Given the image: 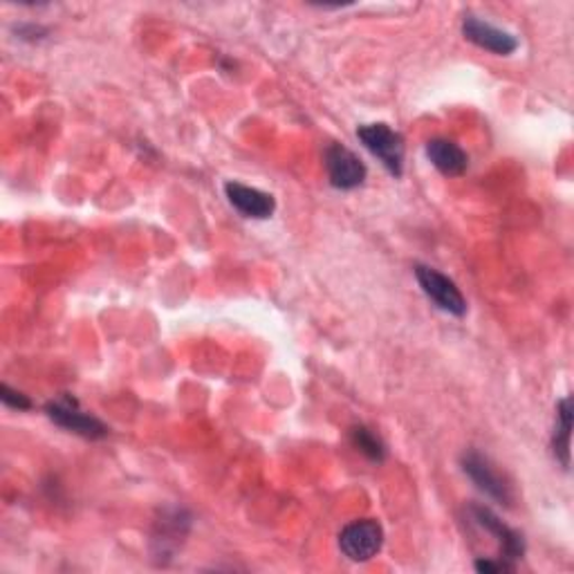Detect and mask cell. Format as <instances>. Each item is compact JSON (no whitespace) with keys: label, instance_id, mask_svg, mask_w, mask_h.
<instances>
[{"label":"cell","instance_id":"obj_1","mask_svg":"<svg viewBox=\"0 0 574 574\" xmlns=\"http://www.w3.org/2000/svg\"><path fill=\"white\" fill-rule=\"evenodd\" d=\"M191 530V516L183 507H166L155 521L151 534V554L157 563H166L183 548Z\"/></svg>","mask_w":574,"mask_h":574},{"label":"cell","instance_id":"obj_2","mask_svg":"<svg viewBox=\"0 0 574 574\" xmlns=\"http://www.w3.org/2000/svg\"><path fill=\"white\" fill-rule=\"evenodd\" d=\"M357 137L382 162L390 176L401 178V174H405V137L382 122L360 126Z\"/></svg>","mask_w":574,"mask_h":574},{"label":"cell","instance_id":"obj_3","mask_svg":"<svg viewBox=\"0 0 574 574\" xmlns=\"http://www.w3.org/2000/svg\"><path fill=\"white\" fill-rule=\"evenodd\" d=\"M45 413L56 427H62L70 433H77L81 438L101 440L108 435V427L99 418L86 413L79 407V399L73 395H62V397L47 401Z\"/></svg>","mask_w":574,"mask_h":574},{"label":"cell","instance_id":"obj_4","mask_svg":"<svg viewBox=\"0 0 574 574\" xmlns=\"http://www.w3.org/2000/svg\"><path fill=\"white\" fill-rule=\"evenodd\" d=\"M463 472L470 476V481L483 492L487 494L492 500H496L498 505L511 507L514 503V489L509 485V481L496 470V465L489 461L487 455H483L476 449H470L463 453Z\"/></svg>","mask_w":574,"mask_h":574},{"label":"cell","instance_id":"obj_5","mask_svg":"<svg viewBox=\"0 0 574 574\" xmlns=\"http://www.w3.org/2000/svg\"><path fill=\"white\" fill-rule=\"evenodd\" d=\"M323 164L328 180L334 189L353 191L366 183V164L343 144H330L323 153Z\"/></svg>","mask_w":574,"mask_h":574},{"label":"cell","instance_id":"obj_6","mask_svg":"<svg viewBox=\"0 0 574 574\" xmlns=\"http://www.w3.org/2000/svg\"><path fill=\"white\" fill-rule=\"evenodd\" d=\"M467 511H470V516H472V521H474L481 530H485L487 534H492V537L496 539L498 550H500L498 556H500L503 561H509V563L516 565V561H521V559L526 556V539H523V534H521L519 530H514V528L505 526L489 507L478 505V503H472Z\"/></svg>","mask_w":574,"mask_h":574},{"label":"cell","instance_id":"obj_7","mask_svg":"<svg viewBox=\"0 0 574 574\" xmlns=\"http://www.w3.org/2000/svg\"><path fill=\"white\" fill-rule=\"evenodd\" d=\"M416 278L422 287V292L444 312L453 314V317H465L467 314V301L449 276H444L442 272L429 267V265H416Z\"/></svg>","mask_w":574,"mask_h":574},{"label":"cell","instance_id":"obj_8","mask_svg":"<svg viewBox=\"0 0 574 574\" xmlns=\"http://www.w3.org/2000/svg\"><path fill=\"white\" fill-rule=\"evenodd\" d=\"M382 545H384V530L373 519L353 521L339 534V550L343 552V556H349L355 563L371 561L373 556H377Z\"/></svg>","mask_w":574,"mask_h":574},{"label":"cell","instance_id":"obj_9","mask_svg":"<svg viewBox=\"0 0 574 574\" xmlns=\"http://www.w3.org/2000/svg\"><path fill=\"white\" fill-rule=\"evenodd\" d=\"M463 34L474 45H478V47H483L487 52L500 54V56H509V54H514L516 49H519V38H516L514 34H509V32H505L500 27H494L492 23L481 21L476 16H465Z\"/></svg>","mask_w":574,"mask_h":574},{"label":"cell","instance_id":"obj_10","mask_svg":"<svg viewBox=\"0 0 574 574\" xmlns=\"http://www.w3.org/2000/svg\"><path fill=\"white\" fill-rule=\"evenodd\" d=\"M224 194H227L229 205H232L239 213H243L245 218L265 220L276 209V200L269 194L254 189V187H247V185H241V183H227Z\"/></svg>","mask_w":574,"mask_h":574},{"label":"cell","instance_id":"obj_11","mask_svg":"<svg viewBox=\"0 0 574 574\" xmlns=\"http://www.w3.org/2000/svg\"><path fill=\"white\" fill-rule=\"evenodd\" d=\"M427 157L446 178H461L470 166V155L465 153V148L444 137L427 142Z\"/></svg>","mask_w":574,"mask_h":574},{"label":"cell","instance_id":"obj_12","mask_svg":"<svg viewBox=\"0 0 574 574\" xmlns=\"http://www.w3.org/2000/svg\"><path fill=\"white\" fill-rule=\"evenodd\" d=\"M570 438H572V399L563 397L556 407V427L552 435V451L561 467L570 470Z\"/></svg>","mask_w":574,"mask_h":574},{"label":"cell","instance_id":"obj_13","mask_svg":"<svg viewBox=\"0 0 574 574\" xmlns=\"http://www.w3.org/2000/svg\"><path fill=\"white\" fill-rule=\"evenodd\" d=\"M351 444L366 455L371 463H384L386 461V444L379 440L377 433H373L366 427H353L351 429Z\"/></svg>","mask_w":574,"mask_h":574},{"label":"cell","instance_id":"obj_14","mask_svg":"<svg viewBox=\"0 0 574 574\" xmlns=\"http://www.w3.org/2000/svg\"><path fill=\"white\" fill-rule=\"evenodd\" d=\"M0 399H3L5 407H10V409H14V411H30V409H32L30 397L23 395V393H19V390H14V388L8 386V384L0 386Z\"/></svg>","mask_w":574,"mask_h":574},{"label":"cell","instance_id":"obj_15","mask_svg":"<svg viewBox=\"0 0 574 574\" xmlns=\"http://www.w3.org/2000/svg\"><path fill=\"white\" fill-rule=\"evenodd\" d=\"M474 565H476L478 572H485V574H498V572H514L516 570L514 563L503 561L500 556L498 559H478Z\"/></svg>","mask_w":574,"mask_h":574}]
</instances>
